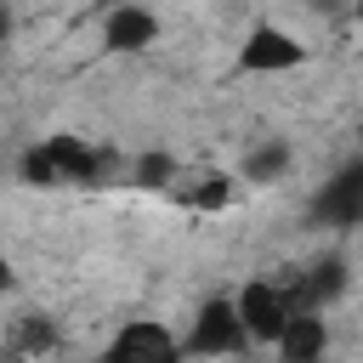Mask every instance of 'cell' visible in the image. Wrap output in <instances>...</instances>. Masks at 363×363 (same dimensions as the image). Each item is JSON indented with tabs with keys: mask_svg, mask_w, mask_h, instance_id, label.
I'll return each mask as SVG.
<instances>
[{
	"mask_svg": "<svg viewBox=\"0 0 363 363\" xmlns=\"http://www.w3.org/2000/svg\"><path fill=\"white\" fill-rule=\"evenodd\" d=\"M108 176H113V153L79 130H51L17 153L23 187H96Z\"/></svg>",
	"mask_w": 363,
	"mask_h": 363,
	"instance_id": "cell-1",
	"label": "cell"
},
{
	"mask_svg": "<svg viewBox=\"0 0 363 363\" xmlns=\"http://www.w3.org/2000/svg\"><path fill=\"white\" fill-rule=\"evenodd\" d=\"M306 62H312V45L295 28L272 23V17L250 23L244 40H238V51H233V74L238 79H278V74H295Z\"/></svg>",
	"mask_w": 363,
	"mask_h": 363,
	"instance_id": "cell-2",
	"label": "cell"
},
{
	"mask_svg": "<svg viewBox=\"0 0 363 363\" xmlns=\"http://www.w3.org/2000/svg\"><path fill=\"white\" fill-rule=\"evenodd\" d=\"M182 352H187V363H210V357H250V352H255V346H250V335H244V323H238L233 295H210V301H199V306H193V318H187V329H182Z\"/></svg>",
	"mask_w": 363,
	"mask_h": 363,
	"instance_id": "cell-3",
	"label": "cell"
},
{
	"mask_svg": "<svg viewBox=\"0 0 363 363\" xmlns=\"http://www.w3.org/2000/svg\"><path fill=\"white\" fill-rule=\"evenodd\" d=\"M96 363H187L182 352V329L153 318V312H136V318H119L113 335L102 340Z\"/></svg>",
	"mask_w": 363,
	"mask_h": 363,
	"instance_id": "cell-4",
	"label": "cell"
},
{
	"mask_svg": "<svg viewBox=\"0 0 363 363\" xmlns=\"http://www.w3.org/2000/svg\"><path fill=\"white\" fill-rule=\"evenodd\" d=\"M244 193H250V187H244L238 170H227V164H176V176H170V187H164V199H170L176 210H187V216H227Z\"/></svg>",
	"mask_w": 363,
	"mask_h": 363,
	"instance_id": "cell-5",
	"label": "cell"
},
{
	"mask_svg": "<svg viewBox=\"0 0 363 363\" xmlns=\"http://www.w3.org/2000/svg\"><path fill=\"white\" fill-rule=\"evenodd\" d=\"M233 306H238V323H244L250 346H272L278 329H284L289 312H295V295H289V278L255 272V278H244V284L233 289Z\"/></svg>",
	"mask_w": 363,
	"mask_h": 363,
	"instance_id": "cell-6",
	"label": "cell"
},
{
	"mask_svg": "<svg viewBox=\"0 0 363 363\" xmlns=\"http://www.w3.org/2000/svg\"><path fill=\"white\" fill-rule=\"evenodd\" d=\"M96 34H102L108 57H142V51L159 45L164 23H159L153 6H102V28Z\"/></svg>",
	"mask_w": 363,
	"mask_h": 363,
	"instance_id": "cell-7",
	"label": "cell"
},
{
	"mask_svg": "<svg viewBox=\"0 0 363 363\" xmlns=\"http://www.w3.org/2000/svg\"><path fill=\"white\" fill-rule=\"evenodd\" d=\"M329 346H335V329H329V312H318V306H295L289 312V323L278 329V340L267 346L278 363H323L329 357Z\"/></svg>",
	"mask_w": 363,
	"mask_h": 363,
	"instance_id": "cell-8",
	"label": "cell"
},
{
	"mask_svg": "<svg viewBox=\"0 0 363 363\" xmlns=\"http://www.w3.org/2000/svg\"><path fill=\"white\" fill-rule=\"evenodd\" d=\"M312 216H318L323 227H363V164L335 170V176L318 187Z\"/></svg>",
	"mask_w": 363,
	"mask_h": 363,
	"instance_id": "cell-9",
	"label": "cell"
},
{
	"mask_svg": "<svg viewBox=\"0 0 363 363\" xmlns=\"http://www.w3.org/2000/svg\"><path fill=\"white\" fill-rule=\"evenodd\" d=\"M57 323L51 318H40V312H17L11 318V329H6V346H0V357L6 363H45L51 352H57Z\"/></svg>",
	"mask_w": 363,
	"mask_h": 363,
	"instance_id": "cell-10",
	"label": "cell"
},
{
	"mask_svg": "<svg viewBox=\"0 0 363 363\" xmlns=\"http://www.w3.org/2000/svg\"><path fill=\"white\" fill-rule=\"evenodd\" d=\"M295 170V147L284 142V136H267V142H255L244 159H238V182L244 187H272V182H284Z\"/></svg>",
	"mask_w": 363,
	"mask_h": 363,
	"instance_id": "cell-11",
	"label": "cell"
},
{
	"mask_svg": "<svg viewBox=\"0 0 363 363\" xmlns=\"http://www.w3.org/2000/svg\"><path fill=\"white\" fill-rule=\"evenodd\" d=\"M176 164L182 159H170V153H142V159H130V182L147 187V193H164L170 176H176Z\"/></svg>",
	"mask_w": 363,
	"mask_h": 363,
	"instance_id": "cell-12",
	"label": "cell"
},
{
	"mask_svg": "<svg viewBox=\"0 0 363 363\" xmlns=\"http://www.w3.org/2000/svg\"><path fill=\"white\" fill-rule=\"evenodd\" d=\"M6 295H17V267H11V255L0 250V301Z\"/></svg>",
	"mask_w": 363,
	"mask_h": 363,
	"instance_id": "cell-13",
	"label": "cell"
},
{
	"mask_svg": "<svg viewBox=\"0 0 363 363\" xmlns=\"http://www.w3.org/2000/svg\"><path fill=\"white\" fill-rule=\"evenodd\" d=\"M6 40H11V6L0 0V45H6Z\"/></svg>",
	"mask_w": 363,
	"mask_h": 363,
	"instance_id": "cell-14",
	"label": "cell"
},
{
	"mask_svg": "<svg viewBox=\"0 0 363 363\" xmlns=\"http://www.w3.org/2000/svg\"><path fill=\"white\" fill-rule=\"evenodd\" d=\"M102 6H159V0H96V11Z\"/></svg>",
	"mask_w": 363,
	"mask_h": 363,
	"instance_id": "cell-15",
	"label": "cell"
},
{
	"mask_svg": "<svg viewBox=\"0 0 363 363\" xmlns=\"http://www.w3.org/2000/svg\"><path fill=\"white\" fill-rule=\"evenodd\" d=\"M210 363H250V357H210Z\"/></svg>",
	"mask_w": 363,
	"mask_h": 363,
	"instance_id": "cell-16",
	"label": "cell"
},
{
	"mask_svg": "<svg viewBox=\"0 0 363 363\" xmlns=\"http://www.w3.org/2000/svg\"><path fill=\"white\" fill-rule=\"evenodd\" d=\"M352 17H363V0H357V6H352Z\"/></svg>",
	"mask_w": 363,
	"mask_h": 363,
	"instance_id": "cell-17",
	"label": "cell"
}]
</instances>
